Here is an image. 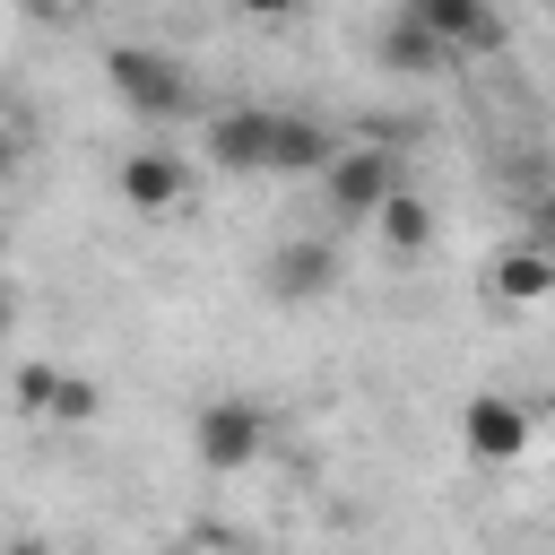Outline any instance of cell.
Instances as JSON below:
<instances>
[{"mask_svg":"<svg viewBox=\"0 0 555 555\" xmlns=\"http://www.w3.org/2000/svg\"><path fill=\"white\" fill-rule=\"evenodd\" d=\"M191 451H199V468H251L269 451V408L260 399H208L191 416Z\"/></svg>","mask_w":555,"mask_h":555,"instance_id":"cell-3","label":"cell"},{"mask_svg":"<svg viewBox=\"0 0 555 555\" xmlns=\"http://www.w3.org/2000/svg\"><path fill=\"white\" fill-rule=\"evenodd\" d=\"M373 225H382V243H390V251H425V243H434V208H425L416 191H390Z\"/></svg>","mask_w":555,"mask_h":555,"instance_id":"cell-12","label":"cell"},{"mask_svg":"<svg viewBox=\"0 0 555 555\" xmlns=\"http://www.w3.org/2000/svg\"><path fill=\"white\" fill-rule=\"evenodd\" d=\"M95 408H104V390H95L87 373H61V382H52V399H43V425H87Z\"/></svg>","mask_w":555,"mask_h":555,"instance_id":"cell-13","label":"cell"},{"mask_svg":"<svg viewBox=\"0 0 555 555\" xmlns=\"http://www.w3.org/2000/svg\"><path fill=\"white\" fill-rule=\"evenodd\" d=\"M9 555H61V546H43V538H26V546H9Z\"/></svg>","mask_w":555,"mask_h":555,"instance_id":"cell-18","label":"cell"},{"mask_svg":"<svg viewBox=\"0 0 555 555\" xmlns=\"http://www.w3.org/2000/svg\"><path fill=\"white\" fill-rule=\"evenodd\" d=\"M9 321H17V304H9V286H0V338H9Z\"/></svg>","mask_w":555,"mask_h":555,"instance_id":"cell-19","label":"cell"},{"mask_svg":"<svg viewBox=\"0 0 555 555\" xmlns=\"http://www.w3.org/2000/svg\"><path fill=\"white\" fill-rule=\"evenodd\" d=\"M0 251H9V208H0Z\"/></svg>","mask_w":555,"mask_h":555,"instance_id":"cell-21","label":"cell"},{"mask_svg":"<svg viewBox=\"0 0 555 555\" xmlns=\"http://www.w3.org/2000/svg\"><path fill=\"white\" fill-rule=\"evenodd\" d=\"M460 442H468V460L512 468V460L529 451V408H520V399H503V390H477V399L460 408Z\"/></svg>","mask_w":555,"mask_h":555,"instance_id":"cell-5","label":"cell"},{"mask_svg":"<svg viewBox=\"0 0 555 555\" xmlns=\"http://www.w3.org/2000/svg\"><path fill=\"white\" fill-rule=\"evenodd\" d=\"M52 382H61V373H52V364H26V373H17V399H26V408H35V416H43V399H52Z\"/></svg>","mask_w":555,"mask_h":555,"instance_id":"cell-14","label":"cell"},{"mask_svg":"<svg viewBox=\"0 0 555 555\" xmlns=\"http://www.w3.org/2000/svg\"><path fill=\"white\" fill-rule=\"evenodd\" d=\"M321 182H330V208H338L347 225H373L382 199L399 191V165H390L382 147H338V156L321 165Z\"/></svg>","mask_w":555,"mask_h":555,"instance_id":"cell-4","label":"cell"},{"mask_svg":"<svg viewBox=\"0 0 555 555\" xmlns=\"http://www.w3.org/2000/svg\"><path fill=\"white\" fill-rule=\"evenodd\" d=\"M538 243H555V191L538 199Z\"/></svg>","mask_w":555,"mask_h":555,"instance_id":"cell-16","label":"cell"},{"mask_svg":"<svg viewBox=\"0 0 555 555\" xmlns=\"http://www.w3.org/2000/svg\"><path fill=\"white\" fill-rule=\"evenodd\" d=\"M338 156V139L312 121V113H278V130H269V173H321Z\"/></svg>","mask_w":555,"mask_h":555,"instance_id":"cell-10","label":"cell"},{"mask_svg":"<svg viewBox=\"0 0 555 555\" xmlns=\"http://www.w3.org/2000/svg\"><path fill=\"white\" fill-rule=\"evenodd\" d=\"M234 9H243V17H260V26H278V17H295L304 0H234Z\"/></svg>","mask_w":555,"mask_h":555,"instance_id":"cell-15","label":"cell"},{"mask_svg":"<svg viewBox=\"0 0 555 555\" xmlns=\"http://www.w3.org/2000/svg\"><path fill=\"white\" fill-rule=\"evenodd\" d=\"M451 52H442V35L416 17V9H399L390 26H382V69H408V78H434Z\"/></svg>","mask_w":555,"mask_h":555,"instance_id":"cell-11","label":"cell"},{"mask_svg":"<svg viewBox=\"0 0 555 555\" xmlns=\"http://www.w3.org/2000/svg\"><path fill=\"white\" fill-rule=\"evenodd\" d=\"M26 17H61V9H78V0H17Z\"/></svg>","mask_w":555,"mask_h":555,"instance_id":"cell-17","label":"cell"},{"mask_svg":"<svg viewBox=\"0 0 555 555\" xmlns=\"http://www.w3.org/2000/svg\"><path fill=\"white\" fill-rule=\"evenodd\" d=\"M338 278H347V260H338L330 234H286V243L260 260V295H269V304H321Z\"/></svg>","mask_w":555,"mask_h":555,"instance_id":"cell-2","label":"cell"},{"mask_svg":"<svg viewBox=\"0 0 555 555\" xmlns=\"http://www.w3.org/2000/svg\"><path fill=\"white\" fill-rule=\"evenodd\" d=\"M269 130H278V104L217 113V121H208V165H225V173H269Z\"/></svg>","mask_w":555,"mask_h":555,"instance_id":"cell-6","label":"cell"},{"mask_svg":"<svg viewBox=\"0 0 555 555\" xmlns=\"http://www.w3.org/2000/svg\"><path fill=\"white\" fill-rule=\"evenodd\" d=\"M104 87H113L121 113L147 121V130L191 113V69H182L173 52H156V43H113V52H104Z\"/></svg>","mask_w":555,"mask_h":555,"instance_id":"cell-1","label":"cell"},{"mask_svg":"<svg viewBox=\"0 0 555 555\" xmlns=\"http://www.w3.org/2000/svg\"><path fill=\"white\" fill-rule=\"evenodd\" d=\"M113 182H121V199H130L139 217H173V208H182V191H191L182 156H165V147H130Z\"/></svg>","mask_w":555,"mask_h":555,"instance_id":"cell-7","label":"cell"},{"mask_svg":"<svg viewBox=\"0 0 555 555\" xmlns=\"http://www.w3.org/2000/svg\"><path fill=\"white\" fill-rule=\"evenodd\" d=\"M486 295L494 304H555V243H512L486 269Z\"/></svg>","mask_w":555,"mask_h":555,"instance_id":"cell-9","label":"cell"},{"mask_svg":"<svg viewBox=\"0 0 555 555\" xmlns=\"http://www.w3.org/2000/svg\"><path fill=\"white\" fill-rule=\"evenodd\" d=\"M399 9H416V17L442 35V52H451V61H460V52H494V43H503L494 0H399Z\"/></svg>","mask_w":555,"mask_h":555,"instance_id":"cell-8","label":"cell"},{"mask_svg":"<svg viewBox=\"0 0 555 555\" xmlns=\"http://www.w3.org/2000/svg\"><path fill=\"white\" fill-rule=\"evenodd\" d=\"M9 165H17V147H9V139H0V173H9Z\"/></svg>","mask_w":555,"mask_h":555,"instance_id":"cell-20","label":"cell"}]
</instances>
